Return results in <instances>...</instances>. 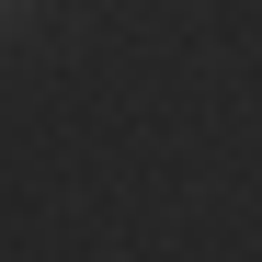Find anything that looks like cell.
Segmentation results:
<instances>
[{"label":"cell","instance_id":"cell-1","mask_svg":"<svg viewBox=\"0 0 262 262\" xmlns=\"http://www.w3.org/2000/svg\"><path fill=\"white\" fill-rule=\"evenodd\" d=\"M0 12H12V0H0Z\"/></svg>","mask_w":262,"mask_h":262}]
</instances>
